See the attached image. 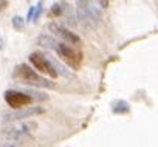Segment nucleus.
Instances as JSON below:
<instances>
[{
	"label": "nucleus",
	"mask_w": 158,
	"mask_h": 147,
	"mask_svg": "<svg viewBox=\"0 0 158 147\" xmlns=\"http://www.w3.org/2000/svg\"><path fill=\"white\" fill-rule=\"evenodd\" d=\"M34 11H36V8H34V6H31V8H30V11H28V20H33Z\"/></svg>",
	"instance_id": "15"
},
{
	"label": "nucleus",
	"mask_w": 158,
	"mask_h": 147,
	"mask_svg": "<svg viewBox=\"0 0 158 147\" xmlns=\"http://www.w3.org/2000/svg\"><path fill=\"white\" fill-rule=\"evenodd\" d=\"M48 28H50V31L53 33V34H57L60 39H64V40H67V42H70V43H79L81 40H79V37L73 33V31H70L68 28H65V27H62V25H57V23H50L48 25Z\"/></svg>",
	"instance_id": "8"
},
{
	"label": "nucleus",
	"mask_w": 158,
	"mask_h": 147,
	"mask_svg": "<svg viewBox=\"0 0 158 147\" xmlns=\"http://www.w3.org/2000/svg\"><path fill=\"white\" fill-rule=\"evenodd\" d=\"M34 125L30 124H17V125H8L3 129V138L6 139H25L30 136V132Z\"/></svg>",
	"instance_id": "7"
},
{
	"label": "nucleus",
	"mask_w": 158,
	"mask_h": 147,
	"mask_svg": "<svg viewBox=\"0 0 158 147\" xmlns=\"http://www.w3.org/2000/svg\"><path fill=\"white\" fill-rule=\"evenodd\" d=\"M3 48H5V40H3L2 34H0V50H3Z\"/></svg>",
	"instance_id": "17"
},
{
	"label": "nucleus",
	"mask_w": 158,
	"mask_h": 147,
	"mask_svg": "<svg viewBox=\"0 0 158 147\" xmlns=\"http://www.w3.org/2000/svg\"><path fill=\"white\" fill-rule=\"evenodd\" d=\"M11 23H13V28L16 31H23V28H25V20L20 16H14L13 20H11Z\"/></svg>",
	"instance_id": "12"
},
{
	"label": "nucleus",
	"mask_w": 158,
	"mask_h": 147,
	"mask_svg": "<svg viewBox=\"0 0 158 147\" xmlns=\"http://www.w3.org/2000/svg\"><path fill=\"white\" fill-rule=\"evenodd\" d=\"M6 147H17V145H6Z\"/></svg>",
	"instance_id": "18"
},
{
	"label": "nucleus",
	"mask_w": 158,
	"mask_h": 147,
	"mask_svg": "<svg viewBox=\"0 0 158 147\" xmlns=\"http://www.w3.org/2000/svg\"><path fill=\"white\" fill-rule=\"evenodd\" d=\"M56 53H57L59 57H60L67 65H70L71 68L77 70L79 67H81L82 54L79 53V51H76L73 47H70V45H67V43H59V45L56 47Z\"/></svg>",
	"instance_id": "3"
},
{
	"label": "nucleus",
	"mask_w": 158,
	"mask_h": 147,
	"mask_svg": "<svg viewBox=\"0 0 158 147\" xmlns=\"http://www.w3.org/2000/svg\"><path fill=\"white\" fill-rule=\"evenodd\" d=\"M23 93L28 95L31 99H36V101H47L48 99V96L44 92H39V90H34V88H27Z\"/></svg>",
	"instance_id": "11"
},
{
	"label": "nucleus",
	"mask_w": 158,
	"mask_h": 147,
	"mask_svg": "<svg viewBox=\"0 0 158 147\" xmlns=\"http://www.w3.org/2000/svg\"><path fill=\"white\" fill-rule=\"evenodd\" d=\"M42 11H44V6H42V3H37V8H36V11H34V16H33V20H34V22H36V20L40 17Z\"/></svg>",
	"instance_id": "14"
},
{
	"label": "nucleus",
	"mask_w": 158,
	"mask_h": 147,
	"mask_svg": "<svg viewBox=\"0 0 158 147\" xmlns=\"http://www.w3.org/2000/svg\"><path fill=\"white\" fill-rule=\"evenodd\" d=\"M37 43L44 48H50V50H56V47L59 45V42L51 36V34H40L37 39Z\"/></svg>",
	"instance_id": "9"
},
{
	"label": "nucleus",
	"mask_w": 158,
	"mask_h": 147,
	"mask_svg": "<svg viewBox=\"0 0 158 147\" xmlns=\"http://www.w3.org/2000/svg\"><path fill=\"white\" fill-rule=\"evenodd\" d=\"M8 6V2H0V11H3Z\"/></svg>",
	"instance_id": "16"
},
{
	"label": "nucleus",
	"mask_w": 158,
	"mask_h": 147,
	"mask_svg": "<svg viewBox=\"0 0 158 147\" xmlns=\"http://www.w3.org/2000/svg\"><path fill=\"white\" fill-rule=\"evenodd\" d=\"M45 110L42 107H30V108H19V110H10V112H3L2 119L5 122H11V121H19V119H25L30 116H36V115H42Z\"/></svg>",
	"instance_id": "5"
},
{
	"label": "nucleus",
	"mask_w": 158,
	"mask_h": 147,
	"mask_svg": "<svg viewBox=\"0 0 158 147\" xmlns=\"http://www.w3.org/2000/svg\"><path fill=\"white\" fill-rule=\"evenodd\" d=\"M13 76L14 79H17L19 82L25 84V85H30V87H40V88H54V82L48 81L47 78L40 76L39 73H36L30 65L27 63H20L14 68L13 71Z\"/></svg>",
	"instance_id": "1"
},
{
	"label": "nucleus",
	"mask_w": 158,
	"mask_h": 147,
	"mask_svg": "<svg viewBox=\"0 0 158 147\" xmlns=\"http://www.w3.org/2000/svg\"><path fill=\"white\" fill-rule=\"evenodd\" d=\"M112 108H113V113H129L130 112V105L126 102V101H115L112 104Z\"/></svg>",
	"instance_id": "10"
},
{
	"label": "nucleus",
	"mask_w": 158,
	"mask_h": 147,
	"mask_svg": "<svg viewBox=\"0 0 158 147\" xmlns=\"http://www.w3.org/2000/svg\"><path fill=\"white\" fill-rule=\"evenodd\" d=\"M76 13H77V20L81 22L85 28L90 27H98L101 22V8L95 2H84L79 0L76 3Z\"/></svg>",
	"instance_id": "2"
},
{
	"label": "nucleus",
	"mask_w": 158,
	"mask_h": 147,
	"mask_svg": "<svg viewBox=\"0 0 158 147\" xmlns=\"http://www.w3.org/2000/svg\"><path fill=\"white\" fill-rule=\"evenodd\" d=\"M30 62L34 65V68L37 70V71H40V73H44V75H47V76H50V78H57V73H56V70L53 68V65L50 63V60L45 57V54H42V53H31L30 54Z\"/></svg>",
	"instance_id": "4"
},
{
	"label": "nucleus",
	"mask_w": 158,
	"mask_h": 147,
	"mask_svg": "<svg viewBox=\"0 0 158 147\" xmlns=\"http://www.w3.org/2000/svg\"><path fill=\"white\" fill-rule=\"evenodd\" d=\"M3 98H5V102L11 108H16V110H19L22 107H27L33 102V99L28 95H25L23 92H17V90H6Z\"/></svg>",
	"instance_id": "6"
},
{
	"label": "nucleus",
	"mask_w": 158,
	"mask_h": 147,
	"mask_svg": "<svg viewBox=\"0 0 158 147\" xmlns=\"http://www.w3.org/2000/svg\"><path fill=\"white\" fill-rule=\"evenodd\" d=\"M62 8H64V6H62V3L56 2V3L51 6L50 14H51V16H54V17H59V16H62V14H64V10H62Z\"/></svg>",
	"instance_id": "13"
}]
</instances>
